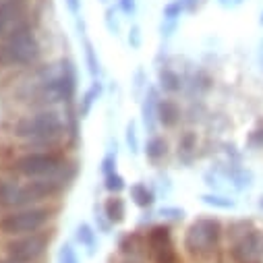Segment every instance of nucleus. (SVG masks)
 <instances>
[{
	"mask_svg": "<svg viewBox=\"0 0 263 263\" xmlns=\"http://www.w3.org/2000/svg\"><path fill=\"white\" fill-rule=\"evenodd\" d=\"M0 133L15 139L17 154L25 152H69L77 154L71 141L69 126L62 108H48L35 112H3Z\"/></svg>",
	"mask_w": 263,
	"mask_h": 263,
	"instance_id": "nucleus-1",
	"label": "nucleus"
},
{
	"mask_svg": "<svg viewBox=\"0 0 263 263\" xmlns=\"http://www.w3.org/2000/svg\"><path fill=\"white\" fill-rule=\"evenodd\" d=\"M50 9L52 0H35L33 7L0 40V73L29 67L50 58Z\"/></svg>",
	"mask_w": 263,
	"mask_h": 263,
	"instance_id": "nucleus-2",
	"label": "nucleus"
},
{
	"mask_svg": "<svg viewBox=\"0 0 263 263\" xmlns=\"http://www.w3.org/2000/svg\"><path fill=\"white\" fill-rule=\"evenodd\" d=\"M0 172L21 178L62 176L75 182L81 172V162L75 154L69 152H25L15 154L7 164L0 166Z\"/></svg>",
	"mask_w": 263,
	"mask_h": 263,
	"instance_id": "nucleus-3",
	"label": "nucleus"
},
{
	"mask_svg": "<svg viewBox=\"0 0 263 263\" xmlns=\"http://www.w3.org/2000/svg\"><path fill=\"white\" fill-rule=\"evenodd\" d=\"M182 253L189 263H226L224 220L218 216L195 218L184 228Z\"/></svg>",
	"mask_w": 263,
	"mask_h": 263,
	"instance_id": "nucleus-4",
	"label": "nucleus"
},
{
	"mask_svg": "<svg viewBox=\"0 0 263 263\" xmlns=\"http://www.w3.org/2000/svg\"><path fill=\"white\" fill-rule=\"evenodd\" d=\"M226 263H263V226L251 218L224 222Z\"/></svg>",
	"mask_w": 263,
	"mask_h": 263,
	"instance_id": "nucleus-5",
	"label": "nucleus"
},
{
	"mask_svg": "<svg viewBox=\"0 0 263 263\" xmlns=\"http://www.w3.org/2000/svg\"><path fill=\"white\" fill-rule=\"evenodd\" d=\"M62 208H64V201L3 210L0 212V236H21V234L44 230L48 226H56L58 216L62 214Z\"/></svg>",
	"mask_w": 263,
	"mask_h": 263,
	"instance_id": "nucleus-6",
	"label": "nucleus"
},
{
	"mask_svg": "<svg viewBox=\"0 0 263 263\" xmlns=\"http://www.w3.org/2000/svg\"><path fill=\"white\" fill-rule=\"evenodd\" d=\"M145 245H147V259L149 263H189L184 253L178 251L174 240V230L170 224H152L143 228Z\"/></svg>",
	"mask_w": 263,
	"mask_h": 263,
	"instance_id": "nucleus-7",
	"label": "nucleus"
},
{
	"mask_svg": "<svg viewBox=\"0 0 263 263\" xmlns=\"http://www.w3.org/2000/svg\"><path fill=\"white\" fill-rule=\"evenodd\" d=\"M35 0H0V40L33 7Z\"/></svg>",
	"mask_w": 263,
	"mask_h": 263,
	"instance_id": "nucleus-8",
	"label": "nucleus"
},
{
	"mask_svg": "<svg viewBox=\"0 0 263 263\" xmlns=\"http://www.w3.org/2000/svg\"><path fill=\"white\" fill-rule=\"evenodd\" d=\"M220 174L230 180V184L236 189V191H245L253 184V172L247 170L242 164H236V162H226L222 168H220Z\"/></svg>",
	"mask_w": 263,
	"mask_h": 263,
	"instance_id": "nucleus-9",
	"label": "nucleus"
},
{
	"mask_svg": "<svg viewBox=\"0 0 263 263\" xmlns=\"http://www.w3.org/2000/svg\"><path fill=\"white\" fill-rule=\"evenodd\" d=\"M156 118L164 128H174L180 120V108L170 98H160L156 106Z\"/></svg>",
	"mask_w": 263,
	"mask_h": 263,
	"instance_id": "nucleus-10",
	"label": "nucleus"
},
{
	"mask_svg": "<svg viewBox=\"0 0 263 263\" xmlns=\"http://www.w3.org/2000/svg\"><path fill=\"white\" fill-rule=\"evenodd\" d=\"M158 89L156 87H149L147 93H145V100H143V106H141V114H143V122H145V128L149 133H156V106H158Z\"/></svg>",
	"mask_w": 263,
	"mask_h": 263,
	"instance_id": "nucleus-11",
	"label": "nucleus"
},
{
	"mask_svg": "<svg viewBox=\"0 0 263 263\" xmlns=\"http://www.w3.org/2000/svg\"><path fill=\"white\" fill-rule=\"evenodd\" d=\"M130 199H133V203L141 210H147L156 203V195L154 191L145 184V182H135V184H130Z\"/></svg>",
	"mask_w": 263,
	"mask_h": 263,
	"instance_id": "nucleus-12",
	"label": "nucleus"
},
{
	"mask_svg": "<svg viewBox=\"0 0 263 263\" xmlns=\"http://www.w3.org/2000/svg\"><path fill=\"white\" fill-rule=\"evenodd\" d=\"M104 216L110 220V224H120L126 216V205H124V199H120L118 195H112L106 199L104 203Z\"/></svg>",
	"mask_w": 263,
	"mask_h": 263,
	"instance_id": "nucleus-13",
	"label": "nucleus"
},
{
	"mask_svg": "<svg viewBox=\"0 0 263 263\" xmlns=\"http://www.w3.org/2000/svg\"><path fill=\"white\" fill-rule=\"evenodd\" d=\"M158 79H160V87H162L166 93H178V91L184 87L182 77H180L172 67H164V69H160Z\"/></svg>",
	"mask_w": 263,
	"mask_h": 263,
	"instance_id": "nucleus-14",
	"label": "nucleus"
},
{
	"mask_svg": "<svg viewBox=\"0 0 263 263\" xmlns=\"http://www.w3.org/2000/svg\"><path fill=\"white\" fill-rule=\"evenodd\" d=\"M100 93H102V85H100V81H93V85H91V87L81 96V100L77 102V110H79V116H81V118H85V116L91 112V108H93V104L98 102Z\"/></svg>",
	"mask_w": 263,
	"mask_h": 263,
	"instance_id": "nucleus-15",
	"label": "nucleus"
},
{
	"mask_svg": "<svg viewBox=\"0 0 263 263\" xmlns=\"http://www.w3.org/2000/svg\"><path fill=\"white\" fill-rule=\"evenodd\" d=\"M166 149H168L166 141L160 135H152L145 143V158L152 160V162H160L166 156Z\"/></svg>",
	"mask_w": 263,
	"mask_h": 263,
	"instance_id": "nucleus-16",
	"label": "nucleus"
},
{
	"mask_svg": "<svg viewBox=\"0 0 263 263\" xmlns=\"http://www.w3.org/2000/svg\"><path fill=\"white\" fill-rule=\"evenodd\" d=\"M201 201L214 210H234L236 208L234 199H230L226 195H220V193H205V195H201Z\"/></svg>",
	"mask_w": 263,
	"mask_h": 263,
	"instance_id": "nucleus-17",
	"label": "nucleus"
},
{
	"mask_svg": "<svg viewBox=\"0 0 263 263\" xmlns=\"http://www.w3.org/2000/svg\"><path fill=\"white\" fill-rule=\"evenodd\" d=\"M75 238H77V242H81L89 253H93V249H96V232H93V228H91L89 224H79Z\"/></svg>",
	"mask_w": 263,
	"mask_h": 263,
	"instance_id": "nucleus-18",
	"label": "nucleus"
},
{
	"mask_svg": "<svg viewBox=\"0 0 263 263\" xmlns=\"http://www.w3.org/2000/svg\"><path fill=\"white\" fill-rule=\"evenodd\" d=\"M191 85L195 91H199V93H205L212 89V77L205 69H197L193 73V79H191Z\"/></svg>",
	"mask_w": 263,
	"mask_h": 263,
	"instance_id": "nucleus-19",
	"label": "nucleus"
},
{
	"mask_svg": "<svg viewBox=\"0 0 263 263\" xmlns=\"http://www.w3.org/2000/svg\"><path fill=\"white\" fill-rule=\"evenodd\" d=\"M108 263H149L147 251L145 253H114Z\"/></svg>",
	"mask_w": 263,
	"mask_h": 263,
	"instance_id": "nucleus-20",
	"label": "nucleus"
},
{
	"mask_svg": "<svg viewBox=\"0 0 263 263\" xmlns=\"http://www.w3.org/2000/svg\"><path fill=\"white\" fill-rule=\"evenodd\" d=\"M83 52H85V60H87V69H89V73L96 77L98 71H100V60H98V56H96L93 44H91L85 35H83Z\"/></svg>",
	"mask_w": 263,
	"mask_h": 263,
	"instance_id": "nucleus-21",
	"label": "nucleus"
},
{
	"mask_svg": "<svg viewBox=\"0 0 263 263\" xmlns=\"http://www.w3.org/2000/svg\"><path fill=\"white\" fill-rule=\"evenodd\" d=\"M184 15V9L178 0H170L162 11V21H180V17Z\"/></svg>",
	"mask_w": 263,
	"mask_h": 263,
	"instance_id": "nucleus-22",
	"label": "nucleus"
},
{
	"mask_svg": "<svg viewBox=\"0 0 263 263\" xmlns=\"http://www.w3.org/2000/svg\"><path fill=\"white\" fill-rule=\"evenodd\" d=\"M104 186H106V191H108V193L118 195L120 191H124V189H126V182H124V178H122L118 172H112V174L104 176Z\"/></svg>",
	"mask_w": 263,
	"mask_h": 263,
	"instance_id": "nucleus-23",
	"label": "nucleus"
},
{
	"mask_svg": "<svg viewBox=\"0 0 263 263\" xmlns=\"http://www.w3.org/2000/svg\"><path fill=\"white\" fill-rule=\"evenodd\" d=\"M58 263H81V261H79V255H77V251L73 249L71 242L62 245V249H60V253H58Z\"/></svg>",
	"mask_w": 263,
	"mask_h": 263,
	"instance_id": "nucleus-24",
	"label": "nucleus"
},
{
	"mask_svg": "<svg viewBox=\"0 0 263 263\" xmlns=\"http://www.w3.org/2000/svg\"><path fill=\"white\" fill-rule=\"evenodd\" d=\"M247 145L251 149H263V124H259L257 128H253L249 137H247Z\"/></svg>",
	"mask_w": 263,
	"mask_h": 263,
	"instance_id": "nucleus-25",
	"label": "nucleus"
},
{
	"mask_svg": "<svg viewBox=\"0 0 263 263\" xmlns=\"http://www.w3.org/2000/svg\"><path fill=\"white\" fill-rule=\"evenodd\" d=\"M116 158H118V156H116V149H110V152L102 158V164H100V166H102V174H104V176L116 172Z\"/></svg>",
	"mask_w": 263,
	"mask_h": 263,
	"instance_id": "nucleus-26",
	"label": "nucleus"
},
{
	"mask_svg": "<svg viewBox=\"0 0 263 263\" xmlns=\"http://www.w3.org/2000/svg\"><path fill=\"white\" fill-rule=\"evenodd\" d=\"M160 216L166 218V220H170V222H182L184 216H186V212L182 208H170V205H166V208L160 210Z\"/></svg>",
	"mask_w": 263,
	"mask_h": 263,
	"instance_id": "nucleus-27",
	"label": "nucleus"
},
{
	"mask_svg": "<svg viewBox=\"0 0 263 263\" xmlns=\"http://www.w3.org/2000/svg\"><path fill=\"white\" fill-rule=\"evenodd\" d=\"M116 9L124 17H135L137 15V0H116Z\"/></svg>",
	"mask_w": 263,
	"mask_h": 263,
	"instance_id": "nucleus-28",
	"label": "nucleus"
},
{
	"mask_svg": "<svg viewBox=\"0 0 263 263\" xmlns=\"http://www.w3.org/2000/svg\"><path fill=\"white\" fill-rule=\"evenodd\" d=\"M126 145L130 149V154H137L139 152V141H137V130H135V122H130L126 126Z\"/></svg>",
	"mask_w": 263,
	"mask_h": 263,
	"instance_id": "nucleus-29",
	"label": "nucleus"
},
{
	"mask_svg": "<svg viewBox=\"0 0 263 263\" xmlns=\"http://www.w3.org/2000/svg\"><path fill=\"white\" fill-rule=\"evenodd\" d=\"M178 3L182 5L184 15H195L208 5V0H178Z\"/></svg>",
	"mask_w": 263,
	"mask_h": 263,
	"instance_id": "nucleus-30",
	"label": "nucleus"
},
{
	"mask_svg": "<svg viewBox=\"0 0 263 263\" xmlns=\"http://www.w3.org/2000/svg\"><path fill=\"white\" fill-rule=\"evenodd\" d=\"M126 42H128L130 48H141L143 37H141V29H139V25H130L128 35H126Z\"/></svg>",
	"mask_w": 263,
	"mask_h": 263,
	"instance_id": "nucleus-31",
	"label": "nucleus"
},
{
	"mask_svg": "<svg viewBox=\"0 0 263 263\" xmlns=\"http://www.w3.org/2000/svg\"><path fill=\"white\" fill-rule=\"evenodd\" d=\"M116 11H118V9H116V7H112V5L106 9V27H108L112 33H116V31H118V19H116Z\"/></svg>",
	"mask_w": 263,
	"mask_h": 263,
	"instance_id": "nucleus-32",
	"label": "nucleus"
},
{
	"mask_svg": "<svg viewBox=\"0 0 263 263\" xmlns=\"http://www.w3.org/2000/svg\"><path fill=\"white\" fill-rule=\"evenodd\" d=\"M178 23H180V21H162V25H160L162 37H172L174 31L178 29Z\"/></svg>",
	"mask_w": 263,
	"mask_h": 263,
	"instance_id": "nucleus-33",
	"label": "nucleus"
},
{
	"mask_svg": "<svg viewBox=\"0 0 263 263\" xmlns=\"http://www.w3.org/2000/svg\"><path fill=\"white\" fill-rule=\"evenodd\" d=\"M197 145V139L193 133H184L182 139H180V152H193Z\"/></svg>",
	"mask_w": 263,
	"mask_h": 263,
	"instance_id": "nucleus-34",
	"label": "nucleus"
},
{
	"mask_svg": "<svg viewBox=\"0 0 263 263\" xmlns=\"http://www.w3.org/2000/svg\"><path fill=\"white\" fill-rule=\"evenodd\" d=\"M64 5H67L69 13H71L75 19L81 17V0H64Z\"/></svg>",
	"mask_w": 263,
	"mask_h": 263,
	"instance_id": "nucleus-35",
	"label": "nucleus"
},
{
	"mask_svg": "<svg viewBox=\"0 0 263 263\" xmlns=\"http://www.w3.org/2000/svg\"><path fill=\"white\" fill-rule=\"evenodd\" d=\"M96 224H98V228L102 230V232H108L110 228H112V224H110V220L104 216V214H96Z\"/></svg>",
	"mask_w": 263,
	"mask_h": 263,
	"instance_id": "nucleus-36",
	"label": "nucleus"
},
{
	"mask_svg": "<svg viewBox=\"0 0 263 263\" xmlns=\"http://www.w3.org/2000/svg\"><path fill=\"white\" fill-rule=\"evenodd\" d=\"M230 3H232V0H218V5L224 7V9H230Z\"/></svg>",
	"mask_w": 263,
	"mask_h": 263,
	"instance_id": "nucleus-37",
	"label": "nucleus"
},
{
	"mask_svg": "<svg viewBox=\"0 0 263 263\" xmlns=\"http://www.w3.org/2000/svg\"><path fill=\"white\" fill-rule=\"evenodd\" d=\"M259 25H263V11H261V15H259Z\"/></svg>",
	"mask_w": 263,
	"mask_h": 263,
	"instance_id": "nucleus-38",
	"label": "nucleus"
},
{
	"mask_svg": "<svg viewBox=\"0 0 263 263\" xmlns=\"http://www.w3.org/2000/svg\"><path fill=\"white\" fill-rule=\"evenodd\" d=\"M259 208L263 210V195H261V199H259Z\"/></svg>",
	"mask_w": 263,
	"mask_h": 263,
	"instance_id": "nucleus-39",
	"label": "nucleus"
},
{
	"mask_svg": "<svg viewBox=\"0 0 263 263\" xmlns=\"http://www.w3.org/2000/svg\"><path fill=\"white\" fill-rule=\"evenodd\" d=\"M102 3H108V0H102Z\"/></svg>",
	"mask_w": 263,
	"mask_h": 263,
	"instance_id": "nucleus-40",
	"label": "nucleus"
}]
</instances>
